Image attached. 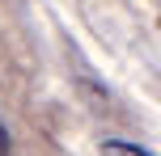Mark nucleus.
Returning a JSON list of instances; mask_svg holds the SVG:
<instances>
[{
	"instance_id": "nucleus-1",
	"label": "nucleus",
	"mask_w": 161,
	"mask_h": 156,
	"mask_svg": "<svg viewBox=\"0 0 161 156\" xmlns=\"http://www.w3.org/2000/svg\"><path fill=\"white\" fill-rule=\"evenodd\" d=\"M97 152L102 156H153L148 148H140V143H131V139H102Z\"/></svg>"
},
{
	"instance_id": "nucleus-2",
	"label": "nucleus",
	"mask_w": 161,
	"mask_h": 156,
	"mask_svg": "<svg viewBox=\"0 0 161 156\" xmlns=\"http://www.w3.org/2000/svg\"><path fill=\"white\" fill-rule=\"evenodd\" d=\"M8 148H13V143H8V127H4V118H0V156H8Z\"/></svg>"
}]
</instances>
